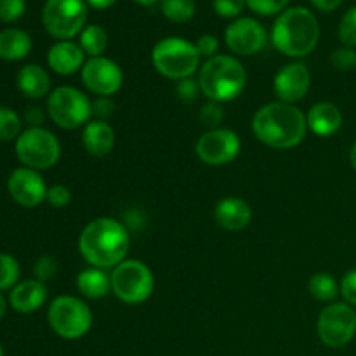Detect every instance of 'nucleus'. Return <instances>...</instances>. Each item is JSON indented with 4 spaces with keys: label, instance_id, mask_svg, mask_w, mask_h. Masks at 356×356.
Here are the masks:
<instances>
[{
    "label": "nucleus",
    "instance_id": "nucleus-1",
    "mask_svg": "<svg viewBox=\"0 0 356 356\" xmlns=\"http://www.w3.org/2000/svg\"><path fill=\"white\" fill-rule=\"evenodd\" d=\"M131 238L124 222L113 218L92 219L82 229L79 238V252L90 266L113 270L125 261Z\"/></svg>",
    "mask_w": 356,
    "mask_h": 356
},
{
    "label": "nucleus",
    "instance_id": "nucleus-2",
    "mask_svg": "<svg viewBox=\"0 0 356 356\" xmlns=\"http://www.w3.org/2000/svg\"><path fill=\"white\" fill-rule=\"evenodd\" d=\"M254 136L275 149H291L301 145L308 132L306 115L296 104L268 103L252 118Z\"/></svg>",
    "mask_w": 356,
    "mask_h": 356
},
{
    "label": "nucleus",
    "instance_id": "nucleus-3",
    "mask_svg": "<svg viewBox=\"0 0 356 356\" xmlns=\"http://www.w3.org/2000/svg\"><path fill=\"white\" fill-rule=\"evenodd\" d=\"M320 40V23L306 7H287L271 28V44L287 58L312 54Z\"/></svg>",
    "mask_w": 356,
    "mask_h": 356
},
{
    "label": "nucleus",
    "instance_id": "nucleus-4",
    "mask_svg": "<svg viewBox=\"0 0 356 356\" xmlns=\"http://www.w3.org/2000/svg\"><path fill=\"white\" fill-rule=\"evenodd\" d=\"M202 94L209 101L216 103H229L236 99L245 90L247 72L242 63L235 56L218 54L205 59L198 73Z\"/></svg>",
    "mask_w": 356,
    "mask_h": 356
},
{
    "label": "nucleus",
    "instance_id": "nucleus-5",
    "mask_svg": "<svg viewBox=\"0 0 356 356\" xmlns=\"http://www.w3.org/2000/svg\"><path fill=\"white\" fill-rule=\"evenodd\" d=\"M197 45L181 37H167L156 42L152 51V63L156 72L170 80L190 79L200 68Z\"/></svg>",
    "mask_w": 356,
    "mask_h": 356
},
{
    "label": "nucleus",
    "instance_id": "nucleus-6",
    "mask_svg": "<svg viewBox=\"0 0 356 356\" xmlns=\"http://www.w3.org/2000/svg\"><path fill=\"white\" fill-rule=\"evenodd\" d=\"M155 289L152 270L139 259H125L111 271V292L124 305H143Z\"/></svg>",
    "mask_w": 356,
    "mask_h": 356
},
{
    "label": "nucleus",
    "instance_id": "nucleus-7",
    "mask_svg": "<svg viewBox=\"0 0 356 356\" xmlns=\"http://www.w3.org/2000/svg\"><path fill=\"white\" fill-rule=\"evenodd\" d=\"M51 329L68 341L80 339L92 327V312L82 299L75 296H59L51 302L47 312Z\"/></svg>",
    "mask_w": 356,
    "mask_h": 356
},
{
    "label": "nucleus",
    "instance_id": "nucleus-8",
    "mask_svg": "<svg viewBox=\"0 0 356 356\" xmlns=\"http://www.w3.org/2000/svg\"><path fill=\"white\" fill-rule=\"evenodd\" d=\"M47 115L58 127L79 129L92 117V101L80 89L61 86L47 96Z\"/></svg>",
    "mask_w": 356,
    "mask_h": 356
},
{
    "label": "nucleus",
    "instance_id": "nucleus-9",
    "mask_svg": "<svg viewBox=\"0 0 356 356\" xmlns=\"http://www.w3.org/2000/svg\"><path fill=\"white\" fill-rule=\"evenodd\" d=\"M16 155L28 169H51L61 159V143L47 129L28 127L16 139Z\"/></svg>",
    "mask_w": 356,
    "mask_h": 356
},
{
    "label": "nucleus",
    "instance_id": "nucleus-10",
    "mask_svg": "<svg viewBox=\"0 0 356 356\" xmlns=\"http://www.w3.org/2000/svg\"><path fill=\"white\" fill-rule=\"evenodd\" d=\"M87 21L86 0H47L42 10V23L47 33L58 40H72L82 33Z\"/></svg>",
    "mask_w": 356,
    "mask_h": 356
},
{
    "label": "nucleus",
    "instance_id": "nucleus-11",
    "mask_svg": "<svg viewBox=\"0 0 356 356\" xmlns=\"http://www.w3.org/2000/svg\"><path fill=\"white\" fill-rule=\"evenodd\" d=\"M318 337L325 346L343 348L356 336V312L346 302H332L325 306L316 323Z\"/></svg>",
    "mask_w": 356,
    "mask_h": 356
},
{
    "label": "nucleus",
    "instance_id": "nucleus-12",
    "mask_svg": "<svg viewBox=\"0 0 356 356\" xmlns=\"http://www.w3.org/2000/svg\"><path fill=\"white\" fill-rule=\"evenodd\" d=\"M242 152L240 136L232 129H214L198 138L197 155L204 163L212 167H221L232 163Z\"/></svg>",
    "mask_w": 356,
    "mask_h": 356
},
{
    "label": "nucleus",
    "instance_id": "nucleus-13",
    "mask_svg": "<svg viewBox=\"0 0 356 356\" xmlns=\"http://www.w3.org/2000/svg\"><path fill=\"white\" fill-rule=\"evenodd\" d=\"M82 82L96 96L111 97L122 89L124 72L110 58H89L82 68Z\"/></svg>",
    "mask_w": 356,
    "mask_h": 356
},
{
    "label": "nucleus",
    "instance_id": "nucleus-14",
    "mask_svg": "<svg viewBox=\"0 0 356 356\" xmlns=\"http://www.w3.org/2000/svg\"><path fill=\"white\" fill-rule=\"evenodd\" d=\"M225 42L236 56H254L266 45V28L254 17H238L225 30Z\"/></svg>",
    "mask_w": 356,
    "mask_h": 356
},
{
    "label": "nucleus",
    "instance_id": "nucleus-15",
    "mask_svg": "<svg viewBox=\"0 0 356 356\" xmlns=\"http://www.w3.org/2000/svg\"><path fill=\"white\" fill-rule=\"evenodd\" d=\"M7 190L16 204L21 207L33 209L38 207L42 202L47 200V190L44 177L38 170L19 167L13 170V174L7 179Z\"/></svg>",
    "mask_w": 356,
    "mask_h": 356
},
{
    "label": "nucleus",
    "instance_id": "nucleus-16",
    "mask_svg": "<svg viewBox=\"0 0 356 356\" xmlns=\"http://www.w3.org/2000/svg\"><path fill=\"white\" fill-rule=\"evenodd\" d=\"M312 87V73L308 66L302 63H291L285 65L280 72L275 75L273 90L282 103L294 104L305 99Z\"/></svg>",
    "mask_w": 356,
    "mask_h": 356
},
{
    "label": "nucleus",
    "instance_id": "nucleus-17",
    "mask_svg": "<svg viewBox=\"0 0 356 356\" xmlns=\"http://www.w3.org/2000/svg\"><path fill=\"white\" fill-rule=\"evenodd\" d=\"M47 65L58 75H73L86 65V52L72 40H59L47 52Z\"/></svg>",
    "mask_w": 356,
    "mask_h": 356
},
{
    "label": "nucleus",
    "instance_id": "nucleus-18",
    "mask_svg": "<svg viewBox=\"0 0 356 356\" xmlns=\"http://www.w3.org/2000/svg\"><path fill=\"white\" fill-rule=\"evenodd\" d=\"M214 218L221 228L228 232H242L252 221V209L243 198L226 197L216 205Z\"/></svg>",
    "mask_w": 356,
    "mask_h": 356
},
{
    "label": "nucleus",
    "instance_id": "nucleus-19",
    "mask_svg": "<svg viewBox=\"0 0 356 356\" xmlns=\"http://www.w3.org/2000/svg\"><path fill=\"white\" fill-rule=\"evenodd\" d=\"M49 298V291L44 282L31 278V280L19 282L14 289H10L9 305L17 313H33L45 305Z\"/></svg>",
    "mask_w": 356,
    "mask_h": 356
},
{
    "label": "nucleus",
    "instance_id": "nucleus-20",
    "mask_svg": "<svg viewBox=\"0 0 356 356\" xmlns=\"http://www.w3.org/2000/svg\"><path fill=\"white\" fill-rule=\"evenodd\" d=\"M306 122H308V129L313 134L320 136V138H329L343 127V113H341L337 104L322 101V103H316L309 108Z\"/></svg>",
    "mask_w": 356,
    "mask_h": 356
},
{
    "label": "nucleus",
    "instance_id": "nucleus-21",
    "mask_svg": "<svg viewBox=\"0 0 356 356\" xmlns=\"http://www.w3.org/2000/svg\"><path fill=\"white\" fill-rule=\"evenodd\" d=\"M82 143L87 153L97 159L110 155L115 146V131L108 122L104 120H90L83 125Z\"/></svg>",
    "mask_w": 356,
    "mask_h": 356
},
{
    "label": "nucleus",
    "instance_id": "nucleus-22",
    "mask_svg": "<svg viewBox=\"0 0 356 356\" xmlns=\"http://www.w3.org/2000/svg\"><path fill=\"white\" fill-rule=\"evenodd\" d=\"M17 89L23 96L30 99H42L49 96L51 90V76L40 65H26L17 72Z\"/></svg>",
    "mask_w": 356,
    "mask_h": 356
},
{
    "label": "nucleus",
    "instance_id": "nucleus-23",
    "mask_svg": "<svg viewBox=\"0 0 356 356\" xmlns=\"http://www.w3.org/2000/svg\"><path fill=\"white\" fill-rule=\"evenodd\" d=\"M76 289L87 299H101L110 294L111 275L103 268H87L76 275Z\"/></svg>",
    "mask_w": 356,
    "mask_h": 356
},
{
    "label": "nucleus",
    "instance_id": "nucleus-24",
    "mask_svg": "<svg viewBox=\"0 0 356 356\" xmlns=\"http://www.w3.org/2000/svg\"><path fill=\"white\" fill-rule=\"evenodd\" d=\"M31 52V38L19 28H6L0 31V59L21 61Z\"/></svg>",
    "mask_w": 356,
    "mask_h": 356
},
{
    "label": "nucleus",
    "instance_id": "nucleus-25",
    "mask_svg": "<svg viewBox=\"0 0 356 356\" xmlns=\"http://www.w3.org/2000/svg\"><path fill=\"white\" fill-rule=\"evenodd\" d=\"M108 42H110V38H108L106 30L99 24H89L79 35V45L89 58L103 56L108 49Z\"/></svg>",
    "mask_w": 356,
    "mask_h": 356
},
{
    "label": "nucleus",
    "instance_id": "nucleus-26",
    "mask_svg": "<svg viewBox=\"0 0 356 356\" xmlns=\"http://www.w3.org/2000/svg\"><path fill=\"white\" fill-rule=\"evenodd\" d=\"M308 291L316 301L332 302L341 294V285L337 284L334 275L327 273V271H320V273H315L309 278Z\"/></svg>",
    "mask_w": 356,
    "mask_h": 356
},
{
    "label": "nucleus",
    "instance_id": "nucleus-27",
    "mask_svg": "<svg viewBox=\"0 0 356 356\" xmlns=\"http://www.w3.org/2000/svg\"><path fill=\"white\" fill-rule=\"evenodd\" d=\"M162 14L172 23H188L197 13L195 0H162Z\"/></svg>",
    "mask_w": 356,
    "mask_h": 356
},
{
    "label": "nucleus",
    "instance_id": "nucleus-28",
    "mask_svg": "<svg viewBox=\"0 0 356 356\" xmlns=\"http://www.w3.org/2000/svg\"><path fill=\"white\" fill-rule=\"evenodd\" d=\"M23 120L13 108L0 106V143L16 141L23 131Z\"/></svg>",
    "mask_w": 356,
    "mask_h": 356
},
{
    "label": "nucleus",
    "instance_id": "nucleus-29",
    "mask_svg": "<svg viewBox=\"0 0 356 356\" xmlns=\"http://www.w3.org/2000/svg\"><path fill=\"white\" fill-rule=\"evenodd\" d=\"M19 275L21 268L16 257L10 254H0V292L16 287Z\"/></svg>",
    "mask_w": 356,
    "mask_h": 356
},
{
    "label": "nucleus",
    "instance_id": "nucleus-30",
    "mask_svg": "<svg viewBox=\"0 0 356 356\" xmlns=\"http://www.w3.org/2000/svg\"><path fill=\"white\" fill-rule=\"evenodd\" d=\"M200 124L204 125L207 131H214V129L221 127L222 120H225V110H222L221 103H216V101H209L204 106L200 108Z\"/></svg>",
    "mask_w": 356,
    "mask_h": 356
},
{
    "label": "nucleus",
    "instance_id": "nucleus-31",
    "mask_svg": "<svg viewBox=\"0 0 356 356\" xmlns=\"http://www.w3.org/2000/svg\"><path fill=\"white\" fill-rule=\"evenodd\" d=\"M339 38L344 47H356V6L344 13L339 23Z\"/></svg>",
    "mask_w": 356,
    "mask_h": 356
},
{
    "label": "nucleus",
    "instance_id": "nucleus-32",
    "mask_svg": "<svg viewBox=\"0 0 356 356\" xmlns=\"http://www.w3.org/2000/svg\"><path fill=\"white\" fill-rule=\"evenodd\" d=\"M247 7L259 16H275L287 9L291 0H245Z\"/></svg>",
    "mask_w": 356,
    "mask_h": 356
},
{
    "label": "nucleus",
    "instance_id": "nucleus-33",
    "mask_svg": "<svg viewBox=\"0 0 356 356\" xmlns=\"http://www.w3.org/2000/svg\"><path fill=\"white\" fill-rule=\"evenodd\" d=\"M212 7H214L216 14L226 19H235L243 9L247 7L245 0H212Z\"/></svg>",
    "mask_w": 356,
    "mask_h": 356
},
{
    "label": "nucleus",
    "instance_id": "nucleus-34",
    "mask_svg": "<svg viewBox=\"0 0 356 356\" xmlns=\"http://www.w3.org/2000/svg\"><path fill=\"white\" fill-rule=\"evenodd\" d=\"M26 9V0H0V21L14 23L21 19Z\"/></svg>",
    "mask_w": 356,
    "mask_h": 356
},
{
    "label": "nucleus",
    "instance_id": "nucleus-35",
    "mask_svg": "<svg viewBox=\"0 0 356 356\" xmlns=\"http://www.w3.org/2000/svg\"><path fill=\"white\" fill-rule=\"evenodd\" d=\"M330 61L339 72H351L356 68V51L353 47H339L332 52Z\"/></svg>",
    "mask_w": 356,
    "mask_h": 356
},
{
    "label": "nucleus",
    "instance_id": "nucleus-36",
    "mask_svg": "<svg viewBox=\"0 0 356 356\" xmlns=\"http://www.w3.org/2000/svg\"><path fill=\"white\" fill-rule=\"evenodd\" d=\"M33 271L37 280L44 282L45 284L47 280L54 278L56 271H58V263H56V259L52 256H42L35 261Z\"/></svg>",
    "mask_w": 356,
    "mask_h": 356
},
{
    "label": "nucleus",
    "instance_id": "nucleus-37",
    "mask_svg": "<svg viewBox=\"0 0 356 356\" xmlns=\"http://www.w3.org/2000/svg\"><path fill=\"white\" fill-rule=\"evenodd\" d=\"M72 200V191L65 184H54L47 190V202L54 209H63Z\"/></svg>",
    "mask_w": 356,
    "mask_h": 356
},
{
    "label": "nucleus",
    "instance_id": "nucleus-38",
    "mask_svg": "<svg viewBox=\"0 0 356 356\" xmlns=\"http://www.w3.org/2000/svg\"><path fill=\"white\" fill-rule=\"evenodd\" d=\"M176 92L183 101H195L202 94L200 82H198V79L195 80L193 76L179 80V83L176 87Z\"/></svg>",
    "mask_w": 356,
    "mask_h": 356
},
{
    "label": "nucleus",
    "instance_id": "nucleus-39",
    "mask_svg": "<svg viewBox=\"0 0 356 356\" xmlns=\"http://www.w3.org/2000/svg\"><path fill=\"white\" fill-rule=\"evenodd\" d=\"M113 113H115L113 99L108 96H96V99L92 101V117H96V120L106 122Z\"/></svg>",
    "mask_w": 356,
    "mask_h": 356
},
{
    "label": "nucleus",
    "instance_id": "nucleus-40",
    "mask_svg": "<svg viewBox=\"0 0 356 356\" xmlns=\"http://www.w3.org/2000/svg\"><path fill=\"white\" fill-rule=\"evenodd\" d=\"M341 296H343L344 302L350 306H356V268L348 271L341 280Z\"/></svg>",
    "mask_w": 356,
    "mask_h": 356
},
{
    "label": "nucleus",
    "instance_id": "nucleus-41",
    "mask_svg": "<svg viewBox=\"0 0 356 356\" xmlns=\"http://www.w3.org/2000/svg\"><path fill=\"white\" fill-rule=\"evenodd\" d=\"M195 45H197V49H198V52H200L202 58L211 59V58H214V56H218L219 38L216 37V35H211V33L202 35Z\"/></svg>",
    "mask_w": 356,
    "mask_h": 356
},
{
    "label": "nucleus",
    "instance_id": "nucleus-42",
    "mask_svg": "<svg viewBox=\"0 0 356 356\" xmlns=\"http://www.w3.org/2000/svg\"><path fill=\"white\" fill-rule=\"evenodd\" d=\"M24 120L30 124V127H42L45 120L44 110L40 106H28L24 111Z\"/></svg>",
    "mask_w": 356,
    "mask_h": 356
},
{
    "label": "nucleus",
    "instance_id": "nucleus-43",
    "mask_svg": "<svg viewBox=\"0 0 356 356\" xmlns=\"http://www.w3.org/2000/svg\"><path fill=\"white\" fill-rule=\"evenodd\" d=\"M309 2H312L316 9L322 10V13H332V10H336L344 0H309Z\"/></svg>",
    "mask_w": 356,
    "mask_h": 356
},
{
    "label": "nucleus",
    "instance_id": "nucleus-44",
    "mask_svg": "<svg viewBox=\"0 0 356 356\" xmlns=\"http://www.w3.org/2000/svg\"><path fill=\"white\" fill-rule=\"evenodd\" d=\"M87 6L94 7V9L97 10H104V9H110L111 6H113L117 0H86Z\"/></svg>",
    "mask_w": 356,
    "mask_h": 356
},
{
    "label": "nucleus",
    "instance_id": "nucleus-45",
    "mask_svg": "<svg viewBox=\"0 0 356 356\" xmlns=\"http://www.w3.org/2000/svg\"><path fill=\"white\" fill-rule=\"evenodd\" d=\"M6 312H7V301H6V298H3L2 292H0V320L3 318Z\"/></svg>",
    "mask_w": 356,
    "mask_h": 356
},
{
    "label": "nucleus",
    "instance_id": "nucleus-46",
    "mask_svg": "<svg viewBox=\"0 0 356 356\" xmlns=\"http://www.w3.org/2000/svg\"><path fill=\"white\" fill-rule=\"evenodd\" d=\"M350 163H351V167L356 170V141L353 143V146H351V149H350Z\"/></svg>",
    "mask_w": 356,
    "mask_h": 356
},
{
    "label": "nucleus",
    "instance_id": "nucleus-47",
    "mask_svg": "<svg viewBox=\"0 0 356 356\" xmlns=\"http://www.w3.org/2000/svg\"><path fill=\"white\" fill-rule=\"evenodd\" d=\"M134 2H138L139 6L149 7V6H156V3H160L162 0H134Z\"/></svg>",
    "mask_w": 356,
    "mask_h": 356
},
{
    "label": "nucleus",
    "instance_id": "nucleus-48",
    "mask_svg": "<svg viewBox=\"0 0 356 356\" xmlns=\"http://www.w3.org/2000/svg\"><path fill=\"white\" fill-rule=\"evenodd\" d=\"M0 356H6V355H3V348H2V344H0Z\"/></svg>",
    "mask_w": 356,
    "mask_h": 356
}]
</instances>
